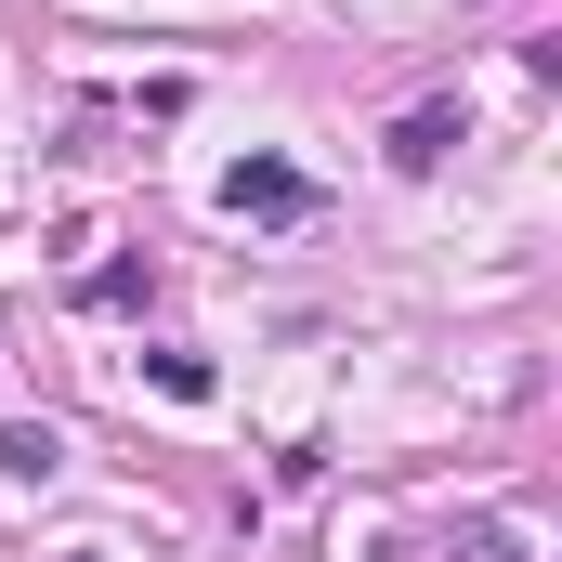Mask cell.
<instances>
[{
	"label": "cell",
	"instance_id": "1",
	"mask_svg": "<svg viewBox=\"0 0 562 562\" xmlns=\"http://www.w3.org/2000/svg\"><path fill=\"white\" fill-rule=\"evenodd\" d=\"M223 210H262V223H301V210H314V183H301L288 157H236V170H223Z\"/></svg>",
	"mask_w": 562,
	"mask_h": 562
},
{
	"label": "cell",
	"instance_id": "2",
	"mask_svg": "<svg viewBox=\"0 0 562 562\" xmlns=\"http://www.w3.org/2000/svg\"><path fill=\"white\" fill-rule=\"evenodd\" d=\"M445 144H458V105H419V119L393 132V170H445Z\"/></svg>",
	"mask_w": 562,
	"mask_h": 562
},
{
	"label": "cell",
	"instance_id": "3",
	"mask_svg": "<svg viewBox=\"0 0 562 562\" xmlns=\"http://www.w3.org/2000/svg\"><path fill=\"white\" fill-rule=\"evenodd\" d=\"M53 458H66V445H53V431H40V419H13V431H0V471H26V484H40Z\"/></svg>",
	"mask_w": 562,
	"mask_h": 562
},
{
	"label": "cell",
	"instance_id": "4",
	"mask_svg": "<svg viewBox=\"0 0 562 562\" xmlns=\"http://www.w3.org/2000/svg\"><path fill=\"white\" fill-rule=\"evenodd\" d=\"M157 367V393H183V406H210V353H144Z\"/></svg>",
	"mask_w": 562,
	"mask_h": 562
},
{
	"label": "cell",
	"instance_id": "5",
	"mask_svg": "<svg viewBox=\"0 0 562 562\" xmlns=\"http://www.w3.org/2000/svg\"><path fill=\"white\" fill-rule=\"evenodd\" d=\"M458 562H524V537H497V524H458Z\"/></svg>",
	"mask_w": 562,
	"mask_h": 562
}]
</instances>
